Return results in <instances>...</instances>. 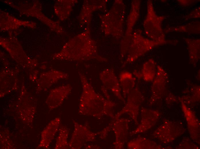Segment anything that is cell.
Here are the masks:
<instances>
[{"instance_id": "2e32d148", "label": "cell", "mask_w": 200, "mask_h": 149, "mask_svg": "<svg viewBox=\"0 0 200 149\" xmlns=\"http://www.w3.org/2000/svg\"><path fill=\"white\" fill-rule=\"evenodd\" d=\"M155 63L152 59H150L143 64L140 77L146 81H150L154 79L155 74Z\"/></svg>"}, {"instance_id": "8fae6325", "label": "cell", "mask_w": 200, "mask_h": 149, "mask_svg": "<svg viewBox=\"0 0 200 149\" xmlns=\"http://www.w3.org/2000/svg\"><path fill=\"white\" fill-rule=\"evenodd\" d=\"M72 88L70 85L67 84L52 90L47 100L49 108L53 109L61 105L70 93Z\"/></svg>"}, {"instance_id": "ac0fdd59", "label": "cell", "mask_w": 200, "mask_h": 149, "mask_svg": "<svg viewBox=\"0 0 200 149\" xmlns=\"http://www.w3.org/2000/svg\"><path fill=\"white\" fill-rule=\"evenodd\" d=\"M69 132V130L66 126H63L61 128L55 149H69V142L68 141Z\"/></svg>"}, {"instance_id": "d6986e66", "label": "cell", "mask_w": 200, "mask_h": 149, "mask_svg": "<svg viewBox=\"0 0 200 149\" xmlns=\"http://www.w3.org/2000/svg\"><path fill=\"white\" fill-rule=\"evenodd\" d=\"M198 22H195L194 23H189L184 26H179L175 28H171L169 29V30H171V31H178L180 32H184L190 33L191 32L192 33H199V30L191 29V28L194 27L195 26L199 24V23L197 24Z\"/></svg>"}, {"instance_id": "8992f818", "label": "cell", "mask_w": 200, "mask_h": 149, "mask_svg": "<svg viewBox=\"0 0 200 149\" xmlns=\"http://www.w3.org/2000/svg\"><path fill=\"white\" fill-rule=\"evenodd\" d=\"M72 120L74 128L69 142V149H80L84 147L88 142L95 140L99 132H93L86 126Z\"/></svg>"}, {"instance_id": "5bb4252c", "label": "cell", "mask_w": 200, "mask_h": 149, "mask_svg": "<svg viewBox=\"0 0 200 149\" xmlns=\"http://www.w3.org/2000/svg\"><path fill=\"white\" fill-rule=\"evenodd\" d=\"M59 117H57L51 121L45 128L43 134L44 146L48 147L53 139L60 123Z\"/></svg>"}, {"instance_id": "7a4b0ae2", "label": "cell", "mask_w": 200, "mask_h": 149, "mask_svg": "<svg viewBox=\"0 0 200 149\" xmlns=\"http://www.w3.org/2000/svg\"><path fill=\"white\" fill-rule=\"evenodd\" d=\"M141 33L142 31L139 29L132 33L126 58L122 62V67L134 62L155 47L164 44L144 38Z\"/></svg>"}, {"instance_id": "6da1fadb", "label": "cell", "mask_w": 200, "mask_h": 149, "mask_svg": "<svg viewBox=\"0 0 200 149\" xmlns=\"http://www.w3.org/2000/svg\"><path fill=\"white\" fill-rule=\"evenodd\" d=\"M78 74L82 87L78 114L98 119L107 116L113 119L115 115L112 109L116 104L97 93L84 74L80 72Z\"/></svg>"}, {"instance_id": "277c9868", "label": "cell", "mask_w": 200, "mask_h": 149, "mask_svg": "<svg viewBox=\"0 0 200 149\" xmlns=\"http://www.w3.org/2000/svg\"><path fill=\"white\" fill-rule=\"evenodd\" d=\"M165 17L158 16L155 13L152 2H147V13L144 21L143 26L146 34L152 40L167 43L165 35L161 26L162 21Z\"/></svg>"}, {"instance_id": "5b68a950", "label": "cell", "mask_w": 200, "mask_h": 149, "mask_svg": "<svg viewBox=\"0 0 200 149\" xmlns=\"http://www.w3.org/2000/svg\"><path fill=\"white\" fill-rule=\"evenodd\" d=\"M125 5L122 0L115 1L108 17V34L119 40L123 36Z\"/></svg>"}, {"instance_id": "3957f363", "label": "cell", "mask_w": 200, "mask_h": 149, "mask_svg": "<svg viewBox=\"0 0 200 149\" xmlns=\"http://www.w3.org/2000/svg\"><path fill=\"white\" fill-rule=\"evenodd\" d=\"M63 54V58L71 60L95 59L101 61H107L98 54L96 45L93 42L70 44L65 48Z\"/></svg>"}, {"instance_id": "9a60e30c", "label": "cell", "mask_w": 200, "mask_h": 149, "mask_svg": "<svg viewBox=\"0 0 200 149\" xmlns=\"http://www.w3.org/2000/svg\"><path fill=\"white\" fill-rule=\"evenodd\" d=\"M156 146L154 142L140 137L132 140L127 144L128 149H153Z\"/></svg>"}, {"instance_id": "4fadbf2b", "label": "cell", "mask_w": 200, "mask_h": 149, "mask_svg": "<svg viewBox=\"0 0 200 149\" xmlns=\"http://www.w3.org/2000/svg\"><path fill=\"white\" fill-rule=\"evenodd\" d=\"M136 80L135 78L129 72L124 71L120 73L119 80L123 97L126 98V96L134 89Z\"/></svg>"}, {"instance_id": "ba28073f", "label": "cell", "mask_w": 200, "mask_h": 149, "mask_svg": "<svg viewBox=\"0 0 200 149\" xmlns=\"http://www.w3.org/2000/svg\"><path fill=\"white\" fill-rule=\"evenodd\" d=\"M130 120L118 118L113 121L109 125L111 130L114 132L115 141L113 143L114 148L122 149L127 140Z\"/></svg>"}, {"instance_id": "52a82bcc", "label": "cell", "mask_w": 200, "mask_h": 149, "mask_svg": "<svg viewBox=\"0 0 200 149\" xmlns=\"http://www.w3.org/2000/svg\"><path fill=\"white\" fill-rule=\"evenodd\" d=\"M127 102L122 110L115 115L116 119L124 114H127L137 124V118L140 106L143 101V96L137 88L133 89L127 95Z\"/></svg>"}, {"instance_id": "30bf717a", "label": "cell", "mask_w": 200, "mask_h": 149, "mask_svg": "<svg viewBox=\"0 0 200 149\" xmlns=\"http://www.w3.org/2000/svg\"><path fill=\"white\" fill-rule=\"evenodd\" d=\"M140 3L139 0L132 1L131 10L127 19L126 30L121 42V44L124 46H128L130 44L133 28L139 17Z\"/></svg>"}, {"instance_id": "e0dca14e", "label": "cell", "mask_w": 200, "mask_h": 149, "mask_svg": "<svg viewBox=\"0 0 200 149\" xmlns=\"http://www.w3.org/2000/svg\"><path fill=\"white\" fill-rule=\"evenodd\" d=\"M185 41L188 44L191 60L195 63L199 58V40L186 39Z\"/></svg>"}, {"instance_id": "9c48e42d", "label": "cell", "mask_w": 200, "mask_h": 149, "mask_svg": "<svg viewBox=\"0 0 200 149\" xmlns=\"http://www.w3.org/2000/svg\"><path fill=\"white\" fill-rule=\"evenodd\" d=\"M99 78L103 86L111 91L118 99L125 103L121 93L119 81L114 70L106 68L102 70L99 74Z\"/></svg>"}, {"instance_id": "ffe728a7", "label": "cell", "mask_w": 200, "mask_h": 149, "mask_svg": "<svg viewBox=\"0 0 200 149\" xmlns=\"http://www.w3.org/2000/svg\"><path fill=\"white\" fill-rule=\"evenodd\" d=\"M85 146V147L83 148L84 149H98L100 148L99 146L97 145H88Z\"/></svg>"}, {"instance_id": "7c38bea8", "label": "cell", "mask_w": 200, "mask_h": 149, "mask_svg": "<svg viewBox=\"0 0 200 149\" xmlns=\"http://www.w3.org/2000/svg\"><path fill=\"white\" fill-rule=\"evenodd\" d=\"M141 119L140 124L130 133L131 136L145 132L151 128L155 123L158 116L155 111L143 108L141 110Z\"/></svg>"}]
</instances>
